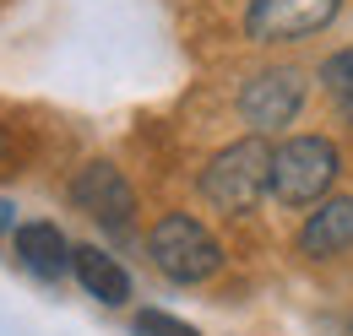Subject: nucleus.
<instances>
[{
  "label": "nucleus",
  "instance_id": "obj_1",
  "mask_svg": "<svg viewBox=\"0 0 353 336\" xmlns=\"http://www.w3.org/2000/svg\"><path fill=\"white\" fill-rule=\"evenodd\" d=\"M266 190H272V147L261 136H245V141L223 147L201 168V196L218 211H250Z\"/></svg>",
  "mask_w": 353,
  "mask_h": 336
},
{
  "label": "nucleus",
  "instance_id": "obj_2",
  "mask_svg": "<svg viewBox=\"0 0 353 336\" xmlns=\"http://www.w3.org/2000/svg\"><path fill=\"white\" fill-rule=\"evenodd\" d=\"M337 163L343 158L326 136H294V141H283V152H272V196L283 207H310L332 190Z\"/></svg>",
  "mask_w": 353,
  "mask_h": 336
},
{
  "label": "nucleus",
  "instance_id": "obj_3",
  "mask_svg": "<svg viewBox=\"0 0 353 336\" xmlns=\"http://www.w3.org/2000/svg\"><path fill=\"white\" fill-rule=\"evenodd\" d=\"M147 250H152V266H158L169 282H207L223 266L218 239H212L196 217H185V211H169V217L152 228Z\"/></svg>",
  "mask_w": 353,
  "mask_h": 336
},
{
  "label": "nucleus",
  "instance_id": "obj_4",
  "mask_svg": "<svg viewBox=\"0 0 353 336\" xmlns=\"http://www.w3.org/2000/svg\"><path fill=\"white\" fill-rule=\"evenodd\" d=\"M337 11H343V0H250L245 33H250L256 43L310 39V33H321Z\"/></svg>",
  "mask_w": 353,
  "mask_h": 336
},
{
  "label": "nucleus",
  "instance_id": "obj_5",
  "mask_svg": "<svg viewBox=\"0 0 353 336\" xmlns=\"http://www.w3.org/2000/svg\"><path fill=\"white\" fill-rule=\"evenodd\" d=\"M299 103H305V76H299L294 65L261 71V76H250V82H245V92H239V114H245L256 130L288 125V120L299 114Z\"/></svg>",
  "mask_w": 353,
  "mask_h": 336
},
{
  "label": "nucleus",
  "instance_id": "obj_6",
  "mask_svg": "<svg viewBox=\"0 0 353 336\" xmlns=\"http://www.w3.org/2000/svg\"><path fill=\"white\" fill-rule=\"evenodd\" d=\"M71 201L88 211L92 222H103V228H125L131 211H136L131 185H125V174L114 163H88L77 179H71Z\"/></svg>",
  "mask_w": 353,
  "mask_h": 336
},
{
  "label": "nucleus",
  "instance_id": "obj_7",
  "mask_svg": "<svg viewBox=\"0 0 353 336\" xmlns=\"http://www.w3.org/2000/svg\"><path fill=\"white\" fill-rule=\"evenodd\" d=\"M299 250L310 260H332V255L353 250V201H326L321 211H310V222L299 228Z\"/></svg>",
  "mask_w": 353,
  "mask_h": 336
},
{
  "label": "nucleus",
  "instance_id": "obj_8",
  "mask_svg": "<svg viewBox=\"0 0 353 336\" xmlns=\"http://www.w3.org/2000/svg\"><path fill=\"white\" fill-rule=\"evenodd\" d=\"M17 255H22V266L33 271V277H60L65 271V233L54 228V222H22L17 228Z\"/></svg>",
  "mask_w": 353,
  "mask_h": 336
},
{
  "label": "nucleus",
  "instance_id": "obj_9",
  "mask_svg": "<svg viewBox=\"0 0 353 336\" xmlns=\"http://www.w3.org/2000/svg\"><path fill=\"white\" fill-rule=\"evenodd\" d=\"M71 266H77L82 288H88L98 304H125V298H131V277H125V271H120L103 250L82 244V250H71Z\"/></svg>",
  "mask_w": 353,
  "mask_h": 336
},
{
  "label": "nucleus",
  "instance_id": "obj_10",
  "mask_svg": "<svg viewBox=\"0 0 353 336\" xmlns=\"http://www.w3.org/2000/svg\"><path fill=\"white\" fill-rule=\"evenodd\" d=\"M326 92L353 114V49H343V54L326 60Z\"/></svg>",
  "mask_w": 353,
  "mask_h": 336
},
{
  "label": "nucleus",
  "instance_id": "obj_11",
  "mask_svg": "<svg viewBox=\"0 0 353 336\" xmlns=\"http://www.w3.org/2000/svg\"><path fill=\"white\" fill-rule=\"evenodd\" d=\"M136 336H196V331L163 309H147V315H136Z\"/></svg>",
  "mask_w": 353,
  "mask_h": 336
},
{
  "label": "nucleus",
  "instance_id": "obj_12",
  "mask_svg": "<svg viewBox=\"0 0 353 336\" xmlns=\"http://www.w3.org/2000/svg\"><path fill=\"white\" fill-rule=\"evenodd\" d=\"M6 152H11V136H6V130H0V163H6Z\"/></svg>",
  "mask_w": 353,
  "mask_h": 336
},
{
  "label": "nucleus",
  "instance_id": "obj_13",
  "mask_svg": "<svg viewBox=\"0 0 353 336\" xmlns=\"http://www.w3.org/2000/svg\"><path fill=\"white\" fill-rule=\"evenodd\" d=\"M0 228H11V207L6 201H0Z\"/></svg>",
  "mask_w": 353,
  "mask_h": 336
}]
</instances>
